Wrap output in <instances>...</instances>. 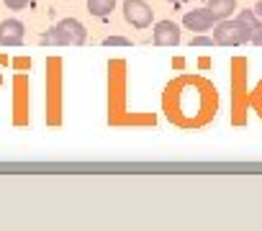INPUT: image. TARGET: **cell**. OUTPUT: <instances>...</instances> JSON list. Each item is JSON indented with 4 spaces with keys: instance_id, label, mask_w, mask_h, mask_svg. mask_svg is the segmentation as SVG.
<instances>
[{
    "instance_id": "obj_2",
    "label": "cell",
    "mask_w": 262,
    "mask_h": 231,
    "mask_svg": "<svg viewBox=\"0 0 262 231\" xmlns=\"http://www.w3.org/2000/svg\"><path fill=\"white\" fill-rule=\"evenodd\" d=\"M123 18L134 29H147V26H152L155 11H152L149 3H144V0H126L123 3Z\"/></svg>"
},
{
    "instance_id": "obj_9",
    "label": "cell",
    "mask_w": 262,
    "mask_h": 231,
    "mask_svg": "<svg viewBox=\"0 0 262 231\" xmlns=\"http://www.w3.org/2000/svg\"><path fill=\"white\" fill-rule=\"evenodd\" d=\"M236 21H242V24H244V26L252 31V36H254L257 31H262V18H259V16L252 11V8H249V11H239Z\"/></svg>"
},
{
    "instance_id": "obj_7",
    "label": "cell",
    "mask_w": 262,
    "mask_h": 231,
    "mask_svg": "<svg viewBox=\"0 0 262 231\" xmlns=\"http://www.w3.org/2000/svg\"><path fill=\"white\" fill-rule=\"evenodd\" d=\"M208 13L216 18V24L219 21H226V18H231V13L236 11V0H208Z\"/></svg>"
},
{
    "instance_id": "obj_6",
    "label": "cell",
    "mask_w": 262,
    "mask_h": 231,
    "mask_svg": "<svg viewBox=\"0 0 262 231\" xmlns=\"http://www.w3.org/2000/svg\"><path fill=\"white\" fill-rule=\"evenodd\" d=\"M152 41H155L157 47H178V44H180V26L172 24V21H160V24H155Z\"/></svg>"
},
{
    "instance_id": "obj_4",
    "label": "cell",
    "mask_w": 262,
    "mask_h": 231,
    "mask_svg": "<svg viewBox=\"0 0 262 231\" xmlns=\"http://www.w3.org/2000/svg\"><path fill=\"white\" fill-rule=\"evenodd\" d=\"M26 39V26L18 18L0 21V47H21Z\"/></svg>"
},
{
    "instance_id": "obj_12",
    "label": "cell",
    "mask_w": 262,
    "mask_h": 231,
    "mask_svg": "<svg viewBox=\"0 0 262 231\" xmlns=\"http://www.w3.org/2000/svg\"><path fill=\"white\" fill-rule=\"evenodd\" d=\"M213 44H216L213 36H206V34H198L190 39V47H213Z\"/></svg>"
},
{
    "instance_id": "obj_16",
    "label": "cell",
    "mask_w": 262,
    "mask_h": 231,
    "mask_svg": "<svg viewBox=\"0 0 262 231\" xmlns=\"http://www.w3.org/2000/svg\"><path fill=\"white\" fill-rule=\"evenodd\" d=\"M167 3H172V6H180V3H188V0H167Z\"/></svg>"
},
{
    "instance_id": "obj_11",
    "label": "cell",
    "mask_w": 262,
    "mask_h": 231,
    "mask_svg": "<svg viewBox=\"0 0 262 231\" xmlns=\"http://www.w3.org/2000/svg\"><path fill=\"white\" fill-rule=\"evenodd\" d=\"M103 47H131V41L126 36H105Z\"/></svg>"
},
{
    "instance_id": "obj_14",
    "label": "cell",
    "mask_w": 262,
    "mask_h": 231,
    "mask_svg": "<svg viewBox=\"0 0 262 231\" xmlns=\"http://www.w3.org/2000/svg\"><path fill=\"white\" fill-rule=\"evenodd\" d=\"M252 44H254V47H262V31H257V34L252 36Z\"/></svg>"
},
{
    "instance_id": "obj_5",
    "label": "cell",
    "mask_w": 262,
    "mask_h": 231,
    "mask_svg": "<svg viewBox=\"0 0 262 231\" xmlns=\"http://www.w3.org/2000/svg\"><path fill=\"white\" fill-rule=\"evenodd\" d=\"M183 26L188 31H195V34H203V31H211L216 26V18L208 13V8H195V11H188L183 16Z\"/></svg>"
},
{
    "instance_id": "obj_3",
    "label": "cell",
    "mask_w": 262,
    "mask_h": 231,
    "mask_svg": "<svg viewBox=\"0 0 262 231\" xmlns=\"http://www.w3.org/2000/svg\"><path fill=\"white\" fill-rule=\"evenodd\" d=\"M54 29L59 34L62 47H82L88 41V31H85V26L77 18H62Z\"/></svg>"
},
{
    "instance_id": "obj_15",
    "label": "cell",
    "mask_w": 262,
    "mask_h": 231,
    "mask_svg": "<svg viewBox=\"0 0 262 231\" xmlns=\"http://www.w3.org/2000/svg\"><path fill=\"white\" fill-rule=\"evenodd\" d=\"M252 11H254V13H257V16H259V18H262V3H257V6H254V8H252Z\"/></svg>"
},
{
    "instance_id": "obj_10",
    "label": "cell",
    "mask_w": 262,
    "mask_h": 231,
    "mask_svg": "<svg viewBox=\"0 0 262 231\" xmlns=\"http://www.w3.org/2000/svg\"><path fill=\"white\" fill-rule=\"evenodd\" d=\"M39 44H41V47H62L57 29H49V31H44V34L39 36Z\"/></svg>"
},
{
    "instance_id": "obj_13",
    "label": "cell",
    "mask_w": 262,
    "mask_h": 231,
    "mask_svg": "<svg viewBox=\"0 0 262 231\" xmlns=\"http://www.w3.org/2000/svg\"><path fill=\"white\" fill-rule=\"evenodd\" d=\"M3 3L11 8V11H24L29 6V0H3Z\"/></svg>"
},
{
    "instance_id": "obj_1",
    "label": "cell",
    "mask_w": 262,
    "mask_h": 231,
    "mask_svg": "<svg viewBox=\"0 0 262 231\" xmlns=\"http://www.w3.org/2000/svg\"><path fill=\"white\" fill-rule=\"evenodd\" d=\"M213 41L219 47H242V44H249L252 41V31L242 21L226 18V21H219L213 26Z\"/></svg>"
},
{
    "instance_id": "obj_8",
    "label": "cell",
    "mask_w": 262,
    "mask_h": 231,
    "mask_svg": "<svg viewBox=\"0 0 262 231\" xmlns=\"http://www.w3.org/2000/svg\"><path fill=\"white\" fill-rule=\"evenodd\" d=\"M116 8V0H88V11L98 18H105Z\"/></svg>"
}]
</instances>
